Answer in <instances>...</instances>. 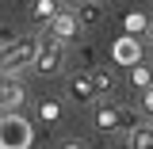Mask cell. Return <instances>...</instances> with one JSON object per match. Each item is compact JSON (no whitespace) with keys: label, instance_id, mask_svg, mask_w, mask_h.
Masks as SVG:
<instances>
[{"label":"cell","instance_id":"6da1fadb","mask_svg":"<svg viewBox=\"0 0 153 149\" xmlns=\"http://www.w3.org/2000/svg\"><path fill=\"white\" fill-rule=\"evenodd\" d=\"M38 46H42V42H35V38H16L12 46H4V54H0L4 76H19L27 65H35L38 61Z\"/></svg>","mask_w":153,"mask_h":149},{"label":"cell","instance_id":"7a4b0ae2","mask_svg":"<svg viewBox=\"0 0 153 149\" xmlns=\"http://www.w3.org/2000/svg\"><path fill=\"white\" fill-rule=\"evenodd\" d=\"M96 126L103 134H115V130H130L138 126V115L119 107V103H96Z\"/></svg>","mask_w":153,"mask_h":149},{"label":"cell","instance_id":"3957f363","mask_svg":"<svg viewBox=\"0 0 153 149\" xmlns=\"http://www.w3.org/2000/svg\"><path fill=\"white\" fill-rule=\"evenodd\" d=\"M0 145L4 149H27L31 145V122L16 111H4V126H0Z\"/></svg>","mask_w":153,"mask_h":149},{"label":"cell","instance_id":"277c9868","mask_svg":"<svg viewBox=\"0 0 153 149\" xmlns=\"http://www.w3.org/2000/svg\"><path fill=\"white\" fill-rule=\"evenodd\" d=\"M65 38H57V35H50V38H42V46H38V61H35V69L42 76H54V73H61V61H65V46H61Z\"/></svg>","mask_w":153,"mask_h":149},{"label":"cell","instance_id":"5b68a950","mask_svg":"<svg viewBox=\"0 0 153 149\" xmlns=\"http://www.w3.org/2000/svg\"><path fill=\"white\" fill-rule=\"evenodd\" d=\"M69 96H73V103H96V96H100V88H96V80H92V73H76V76H69Z\"/></svg>","mask_w":153,"mask_h":149},{"label":"cell","instance_id":"8992f818","mask_svg":"<svg viewBox=\"0 0 153 149\" xmlns=\"http://www.w3.org/2000/svg\"><path fill=\"white\" fill-rule=\"evenodd\" d=\"M46 27H50V35H57V38H65V42H69V38H76V31H80L84 23H80V16H73V12H57Z\"/></svg>","mask_w":153,"mask_h":149},{"label":"cell","instance_id":"52a82bcc","mask_svg":"<svg viewBox=\"0 0 153 149\" xmlns=\"http://www.w3.org/2000/svg\"><path fill=\"white\" fill-rule=\"evenodd\" d=\"M19 103H23V84H19L16 76H4V88H0V107H4V111H16Z\"/></svg>","mask_w":153,"mask_h":149},{"label":"cell","instance_id":"ba28073f","mask_svg":"<svg viewBox=\"0 0 153 149\" xmlns=\"http://www.w3.org/2000/svg\"><path fill=\"white\" fill-rule=\"evenodd\" d=\"M126 145L130 149H153V126L149 122H138L126 130Z\"/></svg>","mask_w":153,"mask_h":149},{"label":"cell","instance_id":"9c48e42d","mask_svg":"<svg viewBox=\"0 0 153 149\" xmlns=\"http://www.w3.org/2000/svg\"><path fill=\"white\" fill-rule=\"evenodd\" d=\"M115 57H119L123 65H134V61L142 57V50H138V42H130V38H123V42L115 46Z\"/></svg>","mask_w":153,"mask_h":149},{"label":"cell","instance_id":"30bf717a","mask_svg":"<svg viewBox=\"0 0 153 149\" xmlns=\"http://www.w3.org/2000/svg\"><path fill=\"white\" fill-rule=\"evenodd\" d=\"M76 16H80V23H84V27H92V23H100L103 8H100L96 0H80V12H76Z\"/></svg>","mask_w":153,"mask_h":149},{"label":"cell","instance_id":"8fae6325","mask_svg":"<svg viewBox=\"0 0 153 149\" xmlns=\"http://www.w3.org/2000/svg\"><path fill=\"white\" fill-rule=\"evenodd\" d=\"M31 16H35V19H42V23H50V19L57 16V0H35Z\"/></svg>","mask_w":153,"mask_h":149},{"label":"cell","instance_id":"7c38bea8","mask_svg":"<svg viewBox=\"0 0 153 149\" xmlns=\"http://www.w3.org/2000/svg\"><path fill=\"white\" fill-rule=\"evenodd\" d=\"M130 84H134V88H149V84H153V73L146 69V65L134 61V65H130Z\"/></svg>","mask_w":153,"mask_h":149},{"label":"cell","instance_id":"4fadbf2b","mask_svg":"<svg viewBox=\"0 0 153 149\" xmlns=\"http://www.w3.org/2000/svg\"><path fill=\"white\" fill-rule=\"evenodd\" d=\"M92 80H96V88H100V96H107V92L115 88V76L107 73V69H96V73H92Z\"/></svg>","mask_w":153,"mask_h":149},{"label":"cell","instance_id":"5bb4252c","mask_svg":"<svg viewBox=\"0 0 153 149\" xmlns=\"http://www.w3.org/2000/svg\"><path fill=\"white\" fill-rule=\"evenodd\" d=\"M38 115H42V122H57V115H61V107H57V103H50V99H46V103L38 107Z\"/></svg>","mask_w":153,"mask_h":149},{"label":"cell","instance_id":"9a60e30c","mask_svg":"<svg viewBox=\"0 0 153 149\" xmlns=\"http://www.w3.org/2000/svg\"><path fill=\"white\" fill-rule=\"evenodd\" d=\"M142 111L153 115V84H149V88H142Z\"/></svg>","mask_w":153,"mask_h":149},{"label":"cell","instance_id":"2e32d148","mask_svg":"<svg viewBox=\"0 0 153 149\" xmlns=\"http://www.w3.org/2000/svg\"><path fill=\"white\" fill-rule=\"evenodd\" d=\"M57 145H61V149H84V142H80V138H61Z\"/></svg>","mask_w":153,"mask_h":149},{"label":"cell","instance_id":"e0dca14e","mask_svg":"<svg viewBox=\"0 0 153 149\" xmlns=\"http://www.w3.org/2000/svg\"><path fill=\"white\" fill-rule=\"evenodd\" d=\"M146 35H149V42H153V23H149V27H146Z\"/></svg>","mask_w":153,"mask_h":149}]
</instances>
